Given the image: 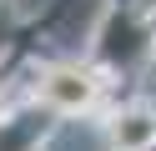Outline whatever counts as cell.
<instances>
[{
    "label": "cell",
    "instance_id": "cell-2",
    "mask_svg": "<svg viewBox=\"0 0 156 151\" xmlns=\"http://www.w3.org/2000/svg\"><path fill=\"white\" fill-rule=\"evenodd\" d=\"M111 136H116V146H121V151H146V146L156 141V116H146V111H131V116H116Z\"/></svg>",
    "mask_w": 156,
    "mask_h": 151
},
{
    "label": "cell",
    "instance_id": "cell-1",
    "mask_svg": "<svg viewBox=\"0 0 156 151\" xmlns=\"http://www.w3.org/2000/svg\"><path fill=\"white\" fill-rule=\"evenodd\" d=\"M41 96L55 111H86L96 101V76L81 70V66H55V70L41 76Z\"/></svg>",
    "mask_w": 156,
    "mask_h": 151
}]
</instances>
